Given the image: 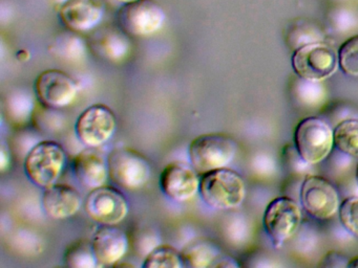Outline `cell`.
Returning a JSON list of instances; mask_svg holds the SVG:
<instances>
[{"instance_id": "6da1fadb", "label": "cell", "mask_w": 358, "mask_h": 268, "mask_svg": "<svg viewBox=\"0 0 358 268\" xmlns=\"http://www.w3.org/2000/svg\"><path fill=\"white\" fill-rule=\"evenodd\" d=\"M199 193L208 207L223 211L242 204L246 196V186L238 172L222 168L202 174Z\"/></svg>"}, {"instance_id": "7a4b0ae2", "label": "cell", "mask_w": 358, "mask_h": 268, "mask_svg": "<svg viewBox=\"0 0 358 268\" xmlns=\"http://www.w3.org/2000/svg\"><path fill=\"white\" fill-rule=\"evenodd\" d=\"M238 144L226 134H202L190 142L188 156L199 174L226 168L236 156Z\"/></svg>"}, {"instance_id": "3957f363", "label": "cell", "mask_w": 358, "mask_h": 268, "mask_svg": "<svg viewBox=\"0 0 358 268\" xmlns=\"http://www.w3.org/2000/svg\"><path fill=\"white\" fill-rule=\"evenodd\" d=\"M24 172L39 188H47L59 179L66 163V150L59 142L41 140L24 159Z\"/></svg>"}, {"instance_id": "277c9868", "label": "cell", "mask_w": 358, "mask_h": 268, "mask_svg": "<svg viewBox=\"0 0 358 268\" xmlns=\"http://www.w3.org/2000/svg\"><path fill=\"white\" fill-rule=\"evenodd\" d=\"M295 149L309 163H322L334 147V130L322 119L310 117L299 121L294 133Z\"/></svg>"}, {"instance_id": "5b68a950", "label": "cell", "mask_w": 358, "mask_h": 268, "mask_svg": "<svg viewBox=\"0 0 358 268\" xmlns=\"http://www.w3.org/2000/svg\"><path fill=\"white\" fill-rule=\"evenodd\" d=\"M108 163L110 179L127 190L145 186L152 174L148 159L133 149H114L108 154Z\"/></svg>"}, {"instance_id": "8992f818", "label": "cell", "mask_w": 358, "mask_h": 268, "mask_svg": "<svg viewBox=\"0 0 358 268\" xmlns=\"http://www.w3.org/2000/svg\"><path fill=\"white\" fill-rule=\"evenodd\" d=\"M301 209L296 201L289 197H278L266 207L264 226L276 248L290 240L301 224Z\"/></svg>"}, {"instance_id": "52a82bcc", "label": "cell", "mask_w": 358, "mask_h": 268, "mask_svg": "<svg viewBox=\"0 0 358 268\" xmlns=\"http://www.w3.org/2000/svg\"><path fill=\"white\" fill-rule=\"evenodd\" d=\"M338 65V54L324 41L303 46L292 56V67L297 77L310 81L328 79Z\"/></svg>"}, {"instance_id": "ba28073f", "label": "cell", "mask_w": 358, "mask_h": 268, "mask_svg": "<svg viewBox=\"0 0 358 268\" xmlns=\"http://www.w3.org/2000/svg\"><path fill=\"white\" fill-rule=\"evenodd\" d=\"M120 27L136 37L152 35L162 29L165 12L156 0H136L119 10Z\"/></svg>"}, {"instance_id": "9c48e42d", "label": "cell", "mask_w": 358, "mask_h": 268, "mask_svg": "<svg viewBox=\"0 0 358 268\" xmlns=\"http://www.w3.org/2000/svg\"><path fill=\"white\" fill-rule=\"evenodd\" d=\"M116 127L117 119L112 109L106 105L95 104L79 115L75 132L85 146L98 148L112 138Z\"/></svg>"}, {"instance_id": "30bf717a", "label": "cell", "mask_w": 358, "mask_h": 268, "mask_svg": "<svg viewBox=\"0 0 358 268\" xmlns=\"http://www.w3.org/2000/svg\"><path fill=\"white\" fill-rule=\"evenodd\" d=\"M85 213L101 225H117L129 214V202L121 191L104 186L91 190L85 200Z\"/></svg>"}, {"instance_id": "8fae6325", "label": "cell", "mask_w": 358, "mask_h": 268, "mask_svg": "<svg viewBox=\"0 0 358 268\" xmlns=\"http://www.w3.org/2000/svg\"><path fill=\"white\" fill-rule=\"evenodd\" d=\"M301 202L307 213L316 219H330L339 211L338 192L322 176H308L303 180Z\"/></svg>"}, {"instance_id": "7c38bea8", "label": "cell", "mask_w": 358, "mask_h": 268, "mask_svg": "<svg viewBox=\"0 0 358 268\" xmlns=\"http://www.w3.org/2000/svg\"><path fill=\"white\" fill-rule=\"evenodd\" d=\"M34 89L38 100L59 109L72 104L78 94L76 81L59 69H48L39 73Z\"/></svg>"}, {"instance_id": "4fadbf2b", "label": "cell", "mask_w": 358, "mask_h": 268, "mask_svg": "<svg viewBox=\"0 0 358 268\" xmlns=\"http://www.w3.org/2000/svg\"><path fill=\"white\" fill-rule=\"evenodd\" d=\"M201 178L192 165L175 161L169 163L160 175V188L167 198L186 202L200 192Z\"/></svg>"}, {"instance_id": "5bb4252c", "label": "cell", "mask_w": 358, "mask_h": 268, "mask_svg": "<svg viewBox=\"0 0 358 268\" xmlns=\"http://www.w3.org/2000/svg\"><path fill=\"white\" fill-rule=\"evenodd\" d=\"M106 12L104 0H66L59 6L62 22L75 33H91L99 27Z\"/></svg>"}, {"instance_id": "9a60e30c", "label": "cell", "mask_w": 358, "mask_h": 268, "mask_svg": "<svg viewBox=\"0 0 358 268\" xmlns=\"http://www.w3.org/2000/svg\"><path fill=\"white\" fill-rule=\"evenodd\" d=\"M90 50L103 60L120 62L131 50V41L122 29L114 25H99L90 33L87 38Z\"/></svg>"}, {"instance_id": "2e32d148", "label": "cell", "mask_w": 358, "mask_h": 268, "mask_svg": "<svg viewBox=\"0 0 358 268\" xmlns=\"http://www.w3.org/2000/svg\"><path fill=\"white\" fill-rule=\"evenodd\" d=\"M98 263L115 265L127 255L129 238L127 232L115 225H102L92 239Z\"/></svg>"}, {"instance_id": "e0dca14e", "label": "cell", "mask_w": 358, "mask_h": 268, "mask_svg": "<svg viewBox=\"0 0 358 268\" xmlns=\"http://www.w3.org/2000/svg\"><path fill=\"white\" fill-rule=\"evenodd\" d=\"M96 149L87 147L76 155L73 163L75 177L89 190L104 186L110 177L108 157Z\"/></svg>"}, {"instance_id": "ac0fdd59", "label": "cell", "mask_w": 358, "mask_h": 268, "mask_svg": "<svg viewBox=\"0 0 358 268\" xmlns=\"http://www.w3.org/2000/svg\"><path fill=\"white\" fill-rule=\"evenodd\" d=\"M80 193L68 184H55L45 188L43 207L52 219L64 220L78 213L83 207Z\"/></svg>"}, {"instance_id": "d6986e66", "label": "cell", "mask_w": 358, "mask_h": 268, "mask_svg": "<svg viewBox=\"0 0 358 268\" xmlns=\"http://www.w3.org/2000/svg\"><path fill=\"white\" fill-rule=\"evenodd\" d=\"M221 248L208 239H196L190 241L181 251L184 266L190 268L213 267L221 257Z\"/></svg>"}, {"instance_id": "ffe728a7", "label": "cell", "mask_w": 358, "mask_h": 268, "mask_svg": "<svg viewBox=\"0 0 358 268\" xmlns=\"http://www.w3.org/2000/svg\"><path fill=\"white\" fill-rule=\"evenodd\" d=\"M87 48V42L78 33L69 29L56 36L49 45V52L60 60L77 62L85 58Z\"/></svg>"}, {"instance_id": "44dd1931", "label": "cell", "mask_w": 358, "mask_h": 268, "mask_svg": "<svg viewBox=\"0 0 358 268\" xmlns=\"http://www.w3.org/2000/svg\"><path fill=\"white\" fill-rule=\"evenodd\" d=\"M324 41V29L313 21L294 19L287 27L286 43L294 52L308 44Z\"/></svg>"}, {"instance_id": "7402d4cb", "label": "cell", "mask_w": 358, "mask_h": 268, "mask_svg": "<svg viewBox=\"0 0 358 268\" xmlns=\"http://www.w3.org/2000/svg\"><path fill=\"white\" fill-rule=\"evenodd\" d=\"M33 127L43 134H57L64 131L68 119L66 114L55 107L48 106L41 100L36 103L32 119Z\"/></svg>"}, {"instance_id": "603a6c76", "label": "cell", "mask_w": 358, "mask_h": 268, "mask_svg": "<svg viewBox=\"0 0 358 268\" xmlns=\"http://www.w3.org/2000/svg\"><path fill=\"white\" fill-rule=\"evenodd\" d=\"M36 103L30 92L24 89L8 94L5 100V111L10 121L17 126H24L32 119Z\"/></svg>"}, {"instance_id": "cb8c5ba5", "label": "cell", "mask_w": 358, "mask_h": 268, "mask_svg": "<svg viewBox=\"0 0 358 268\" xmlns=\"http://www.w3.org/2000/svg\"><path fill=\"white\" fill-rule=\"evenodd\" d=\"M129 238V245L135 251L136 255L143 258V259L162 242L159 230L155 226L146 223L135 226Z\"/></svg>"}, {"instance_id": "d4e9b609", "label": "cell", "mask_w": 358, "mask_h": 268, "mask_svg": "<svg viewBox=\"0 0 358 268\" xmlns=\"http://www.w3.org/2000/svg\"><path fill=\"white\" fill-rule=\"evenodd\" d=\"M64 264L72 268H94L98 261L92 241L80 239L71 243L64 255Z\"/></svg>"}, {"instance_id": "484cf974", "label": "cell", "mask_w": 358, "mask_h": 268, "mask_svg": "<svg viewBox=\"0 0 358 268\" xmlns=\"http://www.w3.org/2000/svg\"><path fill=\"white\" fill-rule=\"evenodd\" d=\"M334 144L348 156L358 157V119H347L334 129Z\"/></svg>"}, {"instance_id": "4316f807", "label": "cell", "mask_w": 358, "mask_h": 268, "mask_svg": "<svg viewBox=\"0 0 358 268\" xmlns=\"http://www.w3.org/2000/svg\"><path fill=\"white\" fill-rule=\"evenodd\" d=\"M144 268H182L181 253L171 245L161 244L144 258Z\"/></svg>"}, {"instance_id": "83f0119b", "label": "cell", "mask_w": 358, "mask_h": 268, "mask_svg": "<svg viewBox=\"0 0 358 268\" xmlns=\"http://www.w3.org/2000/svg\"><path fill=\"white\" fill-rule=\"evenodd\" d=\"M22 127L14 133L11 140L12 151L20 159H26L29 153L43 140L41 132L35 127Z\"/></svg>"}, {"instance_id": "f1b7e54d", "label": "cell", "mask_w": 358, "mask_h": 268, "mask_svg": "<svg viewBox=\"0 0 358 268\" xmlns=\"http://www.w3.org/2000/svg\"><path fill=\"white\" fill-rule=\"evenodd\" d=\"M297 100L307 106H316L322 103L326 96V89L320 82L299 79L295 81L293 89Z\"/></svg>"}, {"instance_id": "f546056e", "label": "cell", "mask_w": 358, "mask_h": 268, "mask_svg": "<svg viewBox=\"0 0 358 268\" xmlns=\"http://www.w3.org/2000/svg\"><path fill=\"white\" fill-rule=\"evenodd\" d=\"M337 54L341 70L347 75L358 77V35L345 40Z\"/></svg>"}, {"instance_id": "4dcf8cb0", "label": "cell", "mask_w": 358, "mask_h": 268, "mask_svg": "<svg viewBox=\"0 0 358 268\" xmlns=\"http://www.w3.org/2000/svg\"><path fill=\"white\" fill-rule=\"evenodd\" d=\"M338 211L343 228L358 237V196L345 198L339 207Z\"/></svg>"}, {"instance_id": "1f68e13d", "label": "cell", "mask_w": 358, "mask_h": 268, "mask_svg": "<svg viewBox=\"0 0 358 268\" xmlns=\"http://www.w3.org/2000/svg\"><path fill=\"white\" fill-rule=\"evenodd\" d=\"M350 259H348L343 253L336 251H330L322 258L320 266L324 267H348Z\"/></svg>"}, {"instance_id": "d6a6232c", "label": "cell", "mask_w": 358, "mask_h": 268, "mask_svg": "<svg viewBox=\"0 0 358 268\" xmlns=\"http://www.w3.org/2000/svg\"><path fill=\"white\" fill-rule=\"evenodd\" d=\"M213 267H240V264L234 258L222 253L221 257L217 260Z\"/></svg>"}, {"instance_id": "836d02e7", "label": "cell", "mask_w": 358, "mask_h": 268, "mask_svg": "<svg viewBox=\"0 0 358 268\" xmlns=\"http://www.w3.org/2000/svg\"><path fill=\"white\" fill-rule=\"evenodd\" d=\"M8 165H10L9 147H6L5 144H3L1 146V156H0V167H1L3 171H5Z\"/></svg>"}, {"instance_id": "e575fe53", "label": "cell", "mask_w": 358, "mask_h": 268, "mask_svg": "<svg viewBox=\"0 0 358 268\" xmlns=\"http://www.w3.org/2000/svg\"><path fill=\"white\" fill-rule=\"evenodd\" d=\"M16 56H17L18 60L22 61V62H27L31 58V54L28 50H20Z\"/></svg>"}, {"instance_id": "d590c367", "label": "cell", "mask_w": 358, "mask_h": 268, "mask_svg": "<svg viewBox=\"0 0 358 268\" xmlns=\"http://www.w3.org/2000/svg\"><path fill=\"white\" fill-rule=\"evenodd\" d=\"M348 267L358 268V255L357 257L352 258L350 259L349 263H348Z\"/></svg>"}, {"instance_id": "8d00e7d4", "label": "cell", "mask_w": 358, "mask_h": 268, "mask_svg": "<svg viewBox=\"0 0 358 268\" xmlns=\"http://www.w3.org/2000/svg\"><path fill=\"white\" fill-rule=\"evenodd\" d=\"M113 1L117 2V3L127 4L129 3V2L136 1V0H113Z\"/></svg>"}, {"instance_id": "74e56055", "label": "cell", "mask_w": 358, "mask_h": 268, "mask_svg": "<svg viewBox=\"0 0 358 268\" xmlns=\"http://www.w3.org/2000/svg\"><path fill=\"white\" fill-rule=\"evenodd\" d=\"M356 179H357V184H358V165H357V168H356Z\"/></svg>"}]
</instances>
